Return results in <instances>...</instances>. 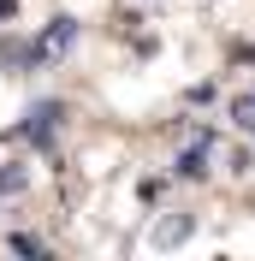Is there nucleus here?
<instances>
[{
	"mask_svg": "<svg viewBox=\"0 0 255 261\" xmlns=\"http://www.w3.org/2000/svg\"><path fill=\"white\" fill-rule=\"evenodd\" d=\"M172 178H184V184H202L208 178V143H184V148H178Z\"/></svg>",
	"mask_w": 255,
	"mask_h": 261,
	"instance_id": "f257e3e1",
	"label": "nucleus"
},
{
	"mask_svg": "<svg viewBox=\"0 0 255 261\" xmlns=\"http://www.w3.org/2000/svg\"><path fill=\"white\" fill-rule=\"evenodd\" d=\"M190 238V214H166V220H155V231H148V244L155 249H172Z\"/></svg>",
	"mask_w": 255,
	"mask_h": 261,
	"instance_id": "f03ea898",
	"label": "nucleus"
},
{
	"mask_svg": "<svg viewBox=\"0 0 255 261\" xmlns=\"http://www.w3.org/2000/svg\"><path fill=\"white\" fill-rule=\"evenodd\" d=\"M225 119H232V130L255 137V95H232V101H225Z\"/></svg>",
	"mask_w": 255,
	"mask_h": 261,
	"instance_id": "7ed1b4c3",
	"label": "nucleus"
},
{
	"mask_svg": "<svg viewBox=\"0 0 255 261\" xmlns=\"http://www.w3.org/2000/svg\"><path fill=\"white\" fill-rule=\"evenodd\" d=\"M54 119H60V107H54V101H48V107H36L30 125H24V130H30V143H48V137H54Z\"/></svg>",
	"mask_w": 255,
	"mask_h": 261,
	"instance_id": "20e7f679",
	"label": "nucleus"
},
{
	"mask_svg": "<svg viewBox=\"0 0 255 261\" xmlns=\"http://www.w3.org/2000/svg\"><path fill=\"white\" fill-rule=\"evenodd\" d=\"M71 36H78V24H71V18H60V24L48 30V42H42V54H65V48H71Z\"/></svg>",
	"mask_w": 255,
	"mask_h": 261,
	"instance_id": "39448f33",
	"label": "nucleus"
},
{
	"mask_svg": "<svg viewBox=\"0 0 255 261\" xmlns=\"http://www.w3.org/2000/svg\"><path fill=\"white\" fill-rule=\"evenodd\" d=\"M12 249H18V255H48V244H42L36 231H18V238H12Z\"/></svg>",
	"mask_w": 255,
	"mask_h": 261,
	"instance_id": "423d86ee",
	"label": "nucleus"
},
{
	"mask_svg": "<svg viewBox=\"0 0 255 261\" xmlns=\"http://www.w3.org/2000/svg\"><path fill=\"white\" fill-rule=\"evenodd\" d=\"M18 12V0H0V18H12Z\"/></svg>",
	"mask_w": 255,
	"mask_h": 261,
	"instance_id": "0eeeda50",
	"label": "nucleus"
}]
</instances>
